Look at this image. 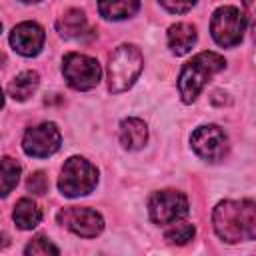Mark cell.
<instances>
[{"label":"cell","mask_w":256,"mask_h":256,"mask_svg":"<svg viewBox=\"0 0 256 256\" xmlns=\"http://www.w3.org/2000/svg\"><path fill=\"white\" fill-rule=\"evenodd\" d=\"M26 186H28V190H30L32 194L42 196V194H46V190H48V178H46L44 172H34V174H30Z\"/></svg>","instance_id":"21"},{"label":"cell","mask_w":256,"mask_h":256,"mask_svg":"<svg viewBox=\"0 0 256 256\" xmlns=\"http://www.w3.org/2000/svg\"><path fill=\"white\" fill-rule=\"evenodd\" d=\"M4 106V94H2V88H0V108Z\"/></svg>","instance_id":"25"},{"label":"cell","mask_w":256,"mask_h":256,"mask_svg":"<svg viewBox=\"0 0 256 256\" xmlns=\"http://www.w3.org/2000/svg\"><path fill=\"white\" fill-rule=\"evenodd\" d=\"M140 8V0H98V12L106 20H126Z\"/></svg>","instance_id":"16"},{"label":"cell","mask_w":256,"mask_h":256,"mask_svg":"<svg viewBox=\"0 0 256 256\" xmlns=\"http://www.w3.org/2000/svg\"><path fill=\"white\" fill-rule=\"evenodd\" d=\"M192 150L196 156H200L206 162H220L228 154V136L226 132L216 124H204L198 126L190 136Z\"/></svg>","instance_id":"8"},{"label":"cell","mask_w":256,"mask_h":256,"mask_svg":"<svg viewBox=\"0 0 256 256\" xmlns=\"http://www.w3.org/2000/svg\"><path fill=\"white\" fill-rule=\"evenodd\" d=\"M38 84H40L38 72L24 70V72H20L18 76H14L10 80V84H8V96L14 98V100H18V102H24V100H28L36 92Z\"/></svg>","instance_id":"14"},{"label":"cell","mask_w":256,"mask_h":256,"mask_svg":"<svg viewBox=\"0 0 256 256\" xmlns=\"http://www.w3.org/2000/svg\"><path fill=\"white\" fill-rule=\"evenodd\" d=\"M8 244H10V238H8V234H6V232H2V234H0V250H2V248H6Z\"/></svg>","instance_id":"24"},{"label":"cell","mask_w":256,"mask_h":256,"mask_svg":"<svg viewBox=\"0 0 256 256\" xmlns=\"http://www.w3.org/2000/svg\"><path fill=\"white\" fill-rule=\"evenodd\" d=\"M160 4L172 14H184L196 4V0H160Z\"/></svg>","instance_id":"22"},{"label":"cell","mask_w":256,"mask_h":256,"mask_svg":"<svg viewBox=\"0 0 256 256\" xmlns=\"http://www.w3.org/2000/svg\"><path fill=\"white\" fill-rule=\"evenodd\" d=\"M168 226H170V228L164 232V238H166L170 244L184 246V244H188V242L194 238V234H196L194 226L188 224V222H180V220H176V222H172V224H168Z\"/></svg>","instance_id":"19"},{"label":"cell","mask_w":256,"mask_h":256,"mask_svg":"<svg viewBox=\"0 0 256 256\" xmlns=\"http://www.w3.org/2000/svg\"><path fill=\"white\" fill-rule=\"evenodd\" d=\"M244 2V8H246V16L252 20V16H254V0H242Z\"/></svg>","instance_id":"23"},{"label":"cell","mask_w":256,"mask_h":256,"mask_svg":"<svg viewBox=\"0 0 256 256\" xmlns=\"http://www.w3.org/2000/svg\"><path fill=\"white\" fill-rule=\"evenodd\" d=\"M22 2H28L30 4V2H40V0H22Z\"/></svg>","instance_id":"26"},{"label":"cell","mask_w":256,"mask_h":256,"mask_svg":"<svg viewBox=\"0 0 256 256\" xmlns=\"http://www.w3.org/2000/svg\"><path fill=\"white\" fill-rule=\"evenodd\" d=\"M148 140V126L142 118L130 116L120 122V142L126 150H140Z\"/></svg>","instance_id":"12"},{"label":"cell","mask_w":256,"mask_h":256,"mask_svg":"<svg viewBox=\"0 0 256 256\" xmlns=\"http://www.w3.org/2000/svg\"><path fill=\"white\" fill-rule=\"evenodd\" d=\"M62 74L70 88L84 92V90H92L94 86H98L102 68L96 58L80 54V52H70L62 60Z\"/></svg>","instance_id":"6"},{"label":"cell","mask_w":256,"mask_h":256,"mask_svg":"<svg viewBox=\"0 0 256 256\" xmlns=\"http://www.w3.org/2000/svg\"><path fill=\"white\" fill-rule=\"evenodd\" d=\"M88 22H86V16L82 10L78 8H72L68 12H64L58 20H56V30L60 36L64 38H78L84 34Z\"/></svg>","instance_id":"17"},{"label":"cell","mask_w":256,"mask_h":256,"mask_svg":"<svg viewBox=\"0 0 256 256\" xmlns=\"http://www.w3.org/2000/svg\"><path fill=\"white\" fill-rule=\"evenodd\" d=\"M62 144V134L54 122H42L24 132L22 150L32 158H48L58 152Z\"/></svg>","instance_id":"9"},{"label":"cell","mask_w":256,"mask_h":256,"mask_svg":"<svg viewBox=\"0 0 256 256\" xmlns=\"http://www.w3.org/2000/svg\"><path fill=\"white\" fill-rule=\"evenodd\" d=\"M12 218L16 222V226L20 230H32L40 224L42 220V210L38 208V204L30 198H20L14 206V212H12Z\"/></svg>","instance_id":"15"},{"label":"cell","mask_w":256,"mask_h":256,"mask_svg":"<svg viewBox=\"0 0 256 256\" xmlns=\"http://www.w3.org/2000/svg\"><path fill=\"white\" fill-rule=\"evenodd\" d=\"M144 58L138 46L120 44L108 58V90L120 94L128 90L140 76Z\"/></svg>","instance_id":"3"},{"label":"cell","mask_w":256,"mask_h":256,"mask_svg":"<svg viewBox=\"0 0 256 256\" xmlns=\"http://www.w3.org/2000/svg\"><path fill=\"white\" fill-rule=\"evenodd\" d=\"M56 218L64 228L82 238H96L104 230V218L88 206H66Z\"/></svg>","instance_id":"10"},{"label":"cell","mask_w":256,"mask_h":256,"mask_svg":"<svg viewBox=\"0 0 256 256\" xmlns=\"http://www.w3.org/2000/svg\"><path fill=\"white\" fill-rule=\"evenodd\" d=\"M18 180H20V164L10 156L0 158V198L8 196L16 188Z\"/></svg>","instance_id":"18"},{"label":"cell","mask_w":256,"mask_h":256,"mask_svg":"<svg viewBox=\"0 0 256 256\" xmlns=\"http://www.w3.org/2000/svg\"><path fill=\"white\" fill-rule=\"evenodd\" d=\"M224 68H226V60L216 52H200L192 56V60H188L182 66L178 76V92L182 96V102L192 104L200 94V90L206 86V82H210V78Z\"/></svg>","instance_id":"2"},{"label":"cell","mask_w":256,"mask_h":256,"mask_svg":"<svg viewBox=\"0 0 256 256\" xmlns=\"http://www.w3.org/2000/svg\"><path fill=\"white\" fill-rule=\"evenodd\" d=\"M24 254H28V256H36V254H42V256L54 254V256H58L60 250H58V246H54V244L50 242V238H46V236H36V238L24 248Z\"/></svg>","instance_id":"20"},{"label":"cell","mask_w":256,"mask_h":256,"mask_svg":"<svg viewBox=\"0 0 256 256\" xmlns=\"http://www.w3.org/2000/svg\"><path fill=\"white\" fill-rule=\"evenodd\" d=\"M44 38H46L44 36V28L40 24H36V22H20L10 32V46L18 54L30 58V56L40 54V50L44 46Z\"/></svg>","instance_id":"11"},{"label":"cell","mask_w":256,"mask_h":256,"mask_svg":"<svg viewBox=\"0 0 256 256\" xmlns=\"http://www.w3.org/2000/svg\"><path fill=\"white\" fill-rule=\"evenodd\" d=\"M212 224L228 244H238L256 238V204L252 200H222L216 204Z\"/></svg>","instance_id":"1"},{"label":"cell","mask_w":256,"mask_h":256,"mask_svg":"<svg viewBox=\"0 0 256 256\" xmlns=\"http://www.w3.org/2000/svg\"><path fill=\"white\" fill-rule=\"evenodd\" d=\"M196 28L188 22H176L168 28V46L176 56H184L196 44Z\"/></svg>","instance_id":"13"},{"label":"cell","mask_w":256,"mask_h":256,"mask_svg":"<svg viewBox=\"0 0 256 256\" xmlns=\"http://www.w3.org/2000/svg\"><path fill=\"white\" fill-rule=\"evenodd\" d=\"M98 184V168L82 158V156H70L60 172L58 188L68 198H78L90 194Z\"/></svg>","instance_id":"4"},{"label":"cell","mask_w":256,"mask_h":256,"mask_svg":"<svg viewBox=\"0 0 256 256\" xmlns=\"http://www.w3.org/2000/svg\"><path fill=\"white\" fill-rule=\"evenodd\" d=\"M148 214L154 224L168 226L188 214V198L178 190H158L148 200Z\"/></svg>","instance_id":"7"},{"label":"cell","mask_w":256,"mask_h":256,"mask_svg":"<svg viewBox=\"0 0 256 256\" xmlns=\"http://www.w3.org/2000/svg\"><path fill=\"white\" fill-rule=\"evenodd\" d=\"M0 32H2V22H0Z\"/></svg>","instance_id":"27"},{"label":"cell","mask_w":256,"mask_h":256,"mask_svg":"<svg viewBox=\"0 0 256 256\" xmlns=\"http://www.w3.org/2000/svg\"><path fill=\"white\" fill-rule=\"evenodd\" d=\"M246 32V16L234 6H220L210 20V34L222 48L238 46Z\"/></svg>","instance_id":"5"}]
</instances>
